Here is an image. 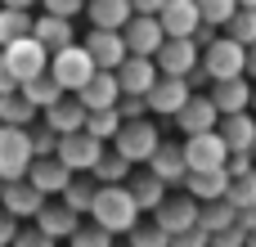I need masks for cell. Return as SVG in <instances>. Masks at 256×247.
Wrapping results in <instances>:
<instances>
[{
  "label": "cell",
  "instance_id": "obj_34",
  "mask_svg": "<svg viewBox=\"0 0 256 247\" xmlns=\"http://www.w3.org/2000/svg\"><path fill=\"white\" fill-rule=\"evenodd\" d=\"M225 27H230V36H234L238 45L256 40V4H234V14L225 18Z\"/></svg>",
  "mask_w": 256,
  "mask_h": 247
},
{
  "label": "cell",
  "instance_id": "obj_6",
  "mask_svg": "<svg viewBox=\"0 0 256 247\" xmlns=\"http://www.w3.org/2000/svg\"><path fill=\"white\" fill-rule=\"evenodd\" d=\"M198 40L194 36H162V45L153 50V63L158 72H171V76H189L198 68Z\"/></svg>",
  "mask_w": 256,
  "mask_h": 247
},
{
  "label": "cell",
  "instance_id": "obj_29",
  "mask_svg": "<svg viewBox=\"0 0 256 247\" xmlns=\"http://www.w3.org/2000/svg\"><path fill=\"white\" fill-rule=\"evenodd\" d=\"M238 220V207L220 194V198H207L202 207H198V225L207 230V234H216V230H225V225H234Z\"/></svg>",
  "mask_w": 256,
  "mask_h": 247
},
{
  "label": "cell",
  "instance_id": "obj_24",
  "mask_svg": "<svg viewBox=\"0 0 256 247\" xmlns=\"http://www.w3.org/2000/svg\"><path fill=\"white\" fill-rule=\"evenodd\" d=\"M158 22H162L166 36H194V27H198L202 18H198V4H194V0H162Z\"/></svg>",
  "mask_w": 256,
  "mask_h": 247
},
{
  "label": "cell",
  "instance_id": "obj_52",
  "mask_svg": "<svg viewBox=\"0 0 256 247\" xmlns=\"http://www.w3.org/2000/svg\"><path fill=\"white\" fill-rule=\"evenodd\" d=\"M0 184H4V180H0Z\"/></svg>",
  "mask_w": 256,
  "mask_h": 247
},
{
  "label": "cell",
  "instance_id": "obj_51",
  "mask_svg": "<svg viewBox=\"0 0 256 247\" xmlns=\"http://www.w3.org/2000/svg\"><path fill=\"white\" fill-rule=\"evenodd\" d=\"M238 4H256V0H238Z\"/></svg>",
  "mask_w": 256,
  "mask_h": 247
},
{
  "label": "cell",
  "instance_id": "obj_15",
  "mask_svg": "<svg viewBox=\"0 0 256 247\" xmlns=\"http://www.w3.org/2000/svg\"><path fill=\"white\" fill-rule=\"evenodd\" d=\"M32 220H36V230H40L45 238H68V234L81 225V216H76L58 194H54V198H45V202L36 207V216H32Z\"/></svg>",
  "mask_w": 256,
  "mask_h": 247
},
{
  "label": "cell",
  "instance_id": "obj_25",
  "mask_svg": "<svg viewBox=\"0 0 256 247\" xmlns=\"http://www.w3.org/2000/svg\"><path fill=\"white\" fill-rule=\"evenodd\" d=\"M32 36H36L45 50H58V45L76 40V32H72V18H63V14H40V18H32Z\"/></svg>",
  "mask_w": 256,
  "mask_h": 247
},
{
  "label": "cell",
  "instance_id": "obj_36",
  "mask_svg": "<svg viewBox=\"0 0 256 247\" xmlns=\"http://www.w3.org/2000/svg\"><path fill=\"white\" fill-rule=\"evenodd\" d=\"M22 32H32V14L14 9V4H0V45L14 40V36H22Z\"/></svg>",
  "mask_w": 256,
  "mask_h": 247
},
{
  "label": "cell",
  "instance_id": "obj_19",
  "mask_svg": "<svg viewBox=\"0 0 256 247\" xmlns=\"http://www.w3.org/2000/svg\"><path fill=\"white\" fill-rule=\"evenodd\" d=\"M86 54L94 58V68H117L122 54H126V40H122V27H94L86 32Z\"/></svg>",
  "mask_w": 256,
  "mask_h": 247
},
{
  "label": "cell",
  "instance_id": "obj_12",
  "mask_svg": "<svg viewBox=\"0 0 256 247\" xmlns=\"http://www.w3.org/2000/svg\"><path fill=\"white\" fill-rule=\"evenodd\" d=\"M184 99H189V81H184V76H171V72H158V81L144 90V104H148V112H158V117H171Z\"/></svg>",
  "mask_w": 256,
  "mask_h": 247
},
{
  "label": "cell",
  "instance_id": "obj_22",
  "mask_svg": "<svg viewBox=\"0 0 256 247\" xmlns=\"http://www.w3.org/2000/svg\"><path fill=\"white\" fill-rule=\"evenodd\" d=\"M216 130H220L225 148H248V153L256 148V112H252V108H238V112H220Z\"/></svg>",
  "mask_w": 256,
  "mask_h": 247
},
{
  "label": "cell",
  "instance_id": "obj_23",
  "mask_svg": "<svg viewBox=\"0 0 256 247\" xmlns=\"http://www.w3.org/2000/svg\"><path fill=\"white\" fill-rule=\"evenodd\" d=\"M207 99L216 104V112H238V108H248V99H252V81H248L243 72H238V76H220V81H212Z\"/></svg>",
  "mask_w": 256,
  "mask_h": 247
},
{
  "label": "cell",
  "instance_id": "obj_30",
  "mask_svg": "<svg viewBox=\"0 0 256 247\" xmlns=\"http://www.w3.org/2000/svg\"><path fill=\"white\" fill-rule=\"evenodd\" d=\"M18 90L27 94V104H32L36 112H40L45 104H54V99L63 94V86H58V81H54L50 72H36V76H27V81H18Z\"/></svg>",
  "mask_w": 256,
  "mask_h": 247
},
{
  "label": "cell",
  "instance_id": "obj_31",
  "mask_svg": "<svg viewBox=\"0 0 256 247\" xmlns=\"http://www.w3.org/2000/svg\"><path fill=\"white\" fill-rule=\"evenodd\" d=\"M0 122H4V126H32V122H36V108L27 104V94H22L18 86L0 94Z\"/></svg>",
  "mask_w": 256,
  "mask_h": 247
},
{
  "label": "cell",
  "instance_id": "obj_9",
  "mask_svg": "<svg viewBox=\"0 0 256 247\" xmlns=\"http://www.w3.org/2000/svg\"><path fill=\"white\" fill-rule=\"evenodd\" d=\"M180 153H184V166L198 171V166H225V153H230V148H225L220 130L212 126V130H194V135H184Z\"/></svg>",
  "mask_w": 256,
  "mask_h": 247
},
{
  "label": "cell",
  "instance_id": "obj_45",
  "mask_svg": "<svg viewBox=\"0 0 256 247\" xmlns=\"http://www.w3.org/2000/svg\"><path fill=\"white\" fill-rule=\"evenodd\" d=\"M14 86H18V76H14V68L4 63V54H0V94H4V90H14Z\"/></svg>",
  "mask_w": 256,
  "mask_h": 247
},
{
  "label": "cell",
  "instance_id": "obj_7",
  "mask_svg": "<svg viewBox=\"0 0 256 247\" xmlns=\"http://www.w3.org/2000/svg\"><path fill=\"white\" fill-rule=\"evenodd\" d=\"M198 63L207 68L212 81H220V76H238V72H243V45H238L234 36H212V40L202 45Z\"/></svg>",
  "mask_w": 256,
  "mask_h": 247
},
{
  "label": "cell",
  "instance_id": "obj_21",
  "mask_svg": "<svg viewBox=\"0 0 256 247\" xmlns=\"http://www.w3.org/2000/svg\"><path fill=\"white\" fill-rule=\"evenodd\" d=\"M166 189H180V180L189 176V166H184V153H180V144H166V140H158V148L148 153V162H144Z\"/></svg>",
  "mask_w": 256,
  "mask_h": 247
},
{
  "label": "cell",
  "instance_id": "obj_37",
  "mask_svg": "<svg viewBox=\"0 0 256 247\" xmlns=\"http://www.w3.org/2000/svg\"><path fill=\"white\" fill-rule=\"evenodd\" d=\"M194 4H198V18H202V22L225 27V18L234 14V4H238V0H194Z\"/></svg>",
  "mask_w": 256,
  "mask_h": 247
},
{
  "label": "cell",
  "instance_id": "obj_20",
  "mask_svg": "<svg viewBox=\"0 0 256 247\" xmlns=\"http://www.w3.org/2000/svg\"><path fill=\"white\" fill-rule=\"evenodd\" d=\"M36 117H40V122H45V126H50L54 135H63V130H76V126L86 122V104H81V99H76L72 90H63V94H58L54 104H45V108H40Z\"/></svg>",
  "mask_w": 256,
  "mask_h": 247
},
{
  "label": "cell",
  "instance_id": "obj_8",
  "mask_svg": "<svg viewBox=\"0 0 256 247\" xmlns=\"http://www.w3.org/2000/svg\"><path fill=\"white\" fill-rule=\"evenodd\" d=\"M27 162H32L27 126H4V122H0V180L27 176Z\"/></svg>",
  "mask_w": 256,
  "mask_h": 247
},
{
  "label": "cell",
  "instance_id": "obj_39",
  "mask_svg": "<svg viewBox=\"0 0 256 247\" xmlns=\"http://www.w3.org/2000/svg\"><path fill=\"white\" fill-rule=\"evenodd\" d=\"M126 234H130V238H135V243H144V247H162L166 243V230H162V225H158V220H153V225H140V220H135V225H130V230H126Z\"/></svg>",
  "mask_w": 256,
  "mask_h": 247
},
{
  "label": "cell",
  "instance_id": "obj_26",
  "mask_svg": "<svg viewBox=\"0 0 256 247\" xmlns=\"http://www.w3.org/2000/svg\"><path fill=\"white\" fill-rule=\"evenodd\" d=\"M81 9H86L90 27H122V22L135 14V9H130V0H86Z\"/></svg>",
  "mask_w": 256,
  "mask_h": 247
},
{
  "label": "cell",
  "instance_id": "obj_4",
  "mask_svg": "<svg viewBox=\"0 0 256 247\" xmlns=\"http://www.w3.org/2000/svg\"><path fill=\"white\" fill-rule=\"evenodd\" d=\"M99 153H104V140H94L90 130H63L58 140H54V158L68 166V171H76V176H90V166L99 162Z\"/></svg>",
  "mask_w": 256,
  "mask_h": 247
},
{
  "label": "cell",
  "instance_id": "obj_53",
  "mask_svg": "<svg viewBox=\"0 0 256 247\" xmlns=\"http://www.w3.org/2000/svg\"><path fill=\"white\" fill-rule=\"evenodd\" d=\"M252 153H256V148H252Z\"/></svg>",
  "mask_w": 256,
  "mask_h": 247
},
{
  "label": "cell",
  "instance_id": "obj_28",
  "mask_svg": "<svg viewBox=\"0 0 256 247\" xmlns=\"http://www.w3.org/2000/svg\"><path fill=\"white\" fill-rule=\"evenodd\" d=\"M126 189H130V198H135L140 212H153V207L166 198V184H162L153 171H144V176H126Z\"/></svg>",
  "mask_w": 256,
  "mask_h": 247
},
{
  "label": "cell",
  "instance_id": "obj_44",
  "mask_svg": "<svg viewBox=\"0 0 256 247\" xmlns=\"http://www.w3.org/2000/svg\"><path fill=\"white\" fill-rule=\"evenodd\" d=\"M243 76H248V81H256V40H248V45H243Z\"/></svg>",
  "mask_w": 256,
  "mask_h": 247
},
{
  "label": "cell",
  "instance_id": "obj_47",
  "mask_svg": "<svg viewBox=\"0 0 256 247\" xmlns=\"http://www.w3.org/2000/svg\"><path fill=\"white\" fill-rule=\"evenodd\" d=\"M130 9H135V14H158L162 0H130Z\"/></svg>",
  "mask_w": 256,
  "mask_h": 247
},
{
  "label": "cell",
  "instance_id": "obj_35",
  "mask_svg": "<svg viewBox=\"0 0 256 247\" xmlns=\"http://www.w3.org/2000/svg\"><path fill=\"white\" fill-rule=\"evenodd\" d=\"M225 198H230L234 207H252V202H256V166H252V171H243V176H230Z\"/></svg>",
  "mask_w": 256,
  "mask_h": 247
},
{
  "label": "cell",
  "instance_id": "obj_32",
  "mask_svg": "<svg viewBox=\"0 0 256 247\" xmlns=\"http://www.w3.org/2000/svg\"><path fill=\"white\" fill-rule=\"evenodd\" d=\"M117 126H122V117H117V108H86V122H81V130H90L94 140H112L117 135Z\"/></svg>",
  "mask_w": 256,
  "mask_h": 247
},
{
  "label": "cell",
  "instance_id": "obj_48",
  "mask_svg": "<svg viewBox=\"0 0 256 247\" xmlns=\"http://www.w3.org/2000/svg\"><path fill=\"white\" fill-rule=\"evenodd\" d=\"M0 4H14V9H32L36 0H0Z\"/></svg>",
  "mask_w": 256,
  "mask_h": 247
},
{
  "label": "cell",
  "instance_id": "obj_16",
  "mask_svg": "<svg viewBox=\"0 0 256 247\" xmlns=\"http://www.w3.org/2000/svg\"><path fill=\"white\" fill-rule=\"evenodd\" d=\"M72 94H76L86 108H112L117 94H122V86H117V72H112V68H94Z\"/></svg>",
  "mask_w": 256,
  "mask_h": 247
},
{
  "label": "cell",
  "instance_id": "obj_14",
  "mask_svg": "<svg viewBox=\"0 0 256 247\" xmlns=\"http://www.w3.org/2000/svg\"><path fill=\"white\" fill-rule=\"evenodd\" d=\"M171 122L180 126V135H194V130H212L216 122H220V112H216V104L207 99V94H198V90H189V99L171 112Z\"/></svg>",
  "mask_w": 256,
  "mask_h": 247
},
{
  "label": "cell",
  "instance_id": "obj_46",
  "mask_svg": "<svg viewBox=\"0 0 256 247\" xmlns=\"http://www.w3.org/2000/svg\"><path fill=\"white\" fill-rule=\"evenodd\" d=\"M238 225H243V230H256V202L252 207H238Z\"/></svg>",
  "mask_w": 256,
  "mask_h": 247
},
{
  "label": "cell",
  "instance_id": "obj_42",
  "mask_svg": "<svg viewBox=\"0 0 256 247\" xmlns=\"http://www.w3.org/2000/svg\"><path fill=\"white\" fill-rule=\"evenodd\" d=\"M45 14H63V18H72V14H81V4L86 0H36Z\"/></svg>",
  "mask_w": 256,
  "mask_h": 247
},
{
  "label": "cell",
  "instance_id": "obj_18",
  "mask_svg": "<svg viewBox=\"0 0 256 247\" xmlns=\"http://www.w3.org/2000/svg\"><path fill=\"white\" fill-rule=\"evenodd\" d=\"M40 202H45V194H40V189H32V184H27V176H18V180H4V184H0V207H4L14 220H32Z\"/></svg>",
  "mask_w": 256,
  "mask_h": 247
},
{
  "label": "cell",
  "instance_id": "obj_11",
  "mask_svg": "<svg viewBox=\"0 0 256 247\" xmlns=\"http://www.w3.org/2000/svg\"><path fill=\"white\" fill-rule=\"evenodd\" d=\"M117 72V86H122V94H144L153 81H158V63H153V54H122V63L112 68Z\"/></svg>",
  "mask_w": 256,
  "mask_h": 247
},
{
  "label": "cell",
  "instance_id": "obj_10",
  "mask_svg": "<svg viewBox=\"0 0 256 247\" xmlns=\"http://www.w3.org/2000/svg\"><path fill=\"white\" fill-rule=\"evenodd\" d=\"M148 216H153V220L166 230V238H171V234H180V230L198 225V198H194V194H176V198L166 194V198H162Z\"/></svg>",
  "mask_w": 256,
  "mask_h": 247
},
{
  "label": "cell",
  "instance_id": "obj_17",
  "mask_svg": "<svg viewBox=\"0 0 256 247\" xmlns=\"http://www.w3.org/2000/svg\"><path fill=\"white\" fill-rule=\"evenodd\" d=\"M72 176H76V171H68L54 153H45V158H32V162H27V184H32V189H40L45 198L63 194V184H68Z\"/></svg>",
  "mask_w": 256,
  "mask_h": 247
},
{
  "label": "cell",
  "instance_id": "obj_41",
  "mask_svg": "<svg viewBox=\"0 0 256 247\" xmlns=\"http://www.w3.org/2000/svg\"><path fill=\"white\" fill-rule=\"evenodd\" d=\"M27 140H32V158H45V153H54V130L50 126H40V130H27Z\"/></svg>",
  "mask_w": 256,
  "mask_h": 247
},
{
  "label": "cell",
  "instance_id": "obj_27",
  "mask_svg": "<svg viewBox=\"0 0 256 247\" xmlns=\"http://www.w3.org/2000/svg\"><path fill=\"white\" fill-rule=\"evenodd\" d=\"M130 171H135V166H130V162H126V158H122L117 148H108V144H104L99 162L90 166V180H94V184H122V180H126Z\"/></svg>",
  "mask_w": 256,
  "mask_h": 247
},
{
  "label": "cell",
  "instance_id": "obj_3",
  "mask_svg": "<svg viewBox=\"0 0 256 247\" xmlns=\"http://www.w3.org/2000/svg\"><path fill=\"white\" fill-rule=\"evenodd\" d=\"M45 72L63 86V90H76L90 72H94V58L86 54V45L81 40H68V45H58V50H50V63H45Z\"/></svg>",
  "mask_w": 256,
  "mask_h": 247
},
{
  "label": "cell",
  "instance_id": "obj_38",
  "mask_svg": "<svg viewBox=\"0 0 256 247\" xmlns=\"http://www.w3.org/2000/svg\"><path fill=\"white\" fill-rule=\"evenodd\" d=\"M68 238H72L76 247H108V243H112V234H108L104 225H94V230H81V225H76Z\"/></svg>",
  "mask_w": 256,
  "mask_h": 247
},
{
  "label": "cell",
  "instance_id": "obj_50",
  "mask_svg": "<svg viewBox=\"0 0 256 247\" xmlns=\"http://www.w3.org/2000/svg\"><path fill=\"white\" fill-rule=\"evenodd\" d=\"M248 243H252V247H256V230H248Z\"/></svg>",
  "mask_w": 256,
  "mask_h": 247
},
{
  "label": "cell",
  "instance_id": "obj_1",
  "mask_svg": "<svg viewBox=\"0 0 256 247\" xmlns=\"http://www.w3.org/2000/svg\"><path fill=\"white\" fill-rule=\"evenodd\" d=\"M90 216H94V225H104L108 234H126L144 212L135 207V198H130V189H126V180H122V184H94Z\"/></svg>",
  "mask_w": 256,
  "mask_h": 247
},
{
  "label": "cell",
  "instance_id": "obj_49",
  "mask_svg": "<svg viewBox=\"0 0 256 247\" xmlns=\"http://www.w3.org/2000/svg\"><path fill=\"white\" fill-rule=\"evenodd\" d=\"M248 108H252V112H256V81H252V99H248Z\"/></svg>",
  "mask_w": 256,
  "mask_h": 247
},
{
  "label": "cell",
  "instance_id": "obj_5",
  "mask_svg": "<svg viewBox=\"0 0 256 247\" xmlns=\"http://www.w3.org/2000/svg\"><path fill=\"white\" fill-rule=\"evenodd\" d=\"M0 54H4V63L14 68V76H18V81H27V76L45 72V63H50V50H45L32 32H22V36L4 40V45H0Z\"/></svg>",
  "mask_w": 256,
  "mask_h": 247
},
{
  "label": "cell",
  "instance_id": "obj_13",
  "mask_svg": "<svg viewBox=\"0 0 256 247\" xmlns=\"http://www.w3.org/2000/svg\"><path fill=\"white\" fill-rule=\"evenodd\" d=\"M162 22H158V14H130L126 22H122V40H126V50L130 54H153L158 45H162Z\"/></svg>",
  "mask_w": 256,
  "mask_h": 247
},
{
  "label": "cell",
  "instance_id": "obj_40",
  "mask_svg": "<svg viewBox=\"0 0 256 247\" xmlns=\"http://www.w3.org/2000/svg\"><path fill=\"white\" fill-rule=\"evenodd\" d=\"M117 117H144L148 112V104H144V94H117Z\"/></svg>",
  "mask_w": 256,
  "mask_h": 247
},
{
  "label": "cell",
  "instance_id": "obj_33",
  "mask_svg": "<svg viewBox=\"0 0 256 247\" xmlns=\"http://www.w3.org/2000/svg\"><path fill=\"white\" fill-rule=\"evenodd\" d=\"M58 198H63L76 216H86V212H90V198H94V180H90V176H72V180L63 184Z\"/></svg>",
  "mask_w": 256,
  "mask_h": 247
},
{
  "label": "cell",
  "instance_id": "obj_2",
  "mask_svg": "<svg viewBox=\"0 0 256 247\" xmlns=\"http://www.w3.org/2000/svg\"><path fill=\"white\" fill-rule=\"evenodd\" d=\"M158 122H148V112L144 117H122V126H117V135L108 140L130 166H140V162H148V153L158 148Z\"/></svg>",
  "mask_w": 256,
  "mask_h": 247
},
{
  "label": "cell",
  "instance_id": "obj_43",
  "mask_svg": "<svg viewBox=\"0 0 256 247\" xmlns=\"http://www.w3.org/2000/svg\"><path fill=\"white\" fill-rule=\"evenodd\" d=\"M14 238H18V220H14V216L0 207V247H4V243H14Z\"/></svg>",
  "mask_w": 256,
  "mask_h": 247
}]
</instances>
